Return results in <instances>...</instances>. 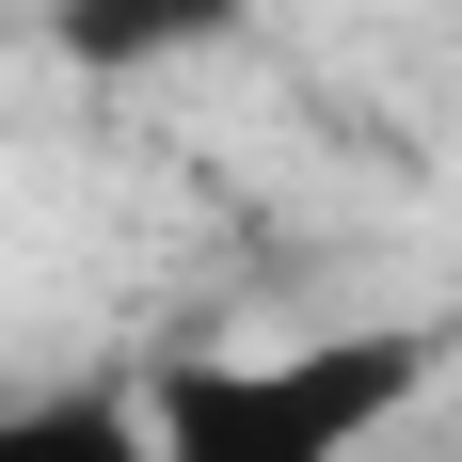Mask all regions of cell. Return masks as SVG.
Here are the masks:
<instances>
[{
	"instance_id": "cell-2",
	"label": "cell",
	"mask_w": 462,
	"mask_h": 462,
	"mask_svg": "<svg viewBox=\"0 0 462 462\" xmlns=\"http://www.w3.org/2000/svg\"><path fill=\"white\" fill-rule=\"evenodd\" d=\"M255 0H48V48L80 64V80H143V64H191V48H224Z\"/></svg>"
},
{
	"instance_id": "cell-3",
	"label": "cell",
	"mask_w": 462,
	"mask_h": 462,
	"mask_svg": "<svg viewBox=\"0 0 462 462\" xmlns=\"http://www.w3.org/2000/svg\"><path fill=\"white\" fill-rule=\"evenodd\" d=\"M0 462H160V430L112 383H48V399H0Z\"/></svg>"
},
{
	"instance_id": "cell-1",
	"label": "cell",
	"mask_w": 462,
	"mask_h": 462,
	"mask_svg": "<svg viewBox=\"0 0 462 462\" xmlns=\"http://www.w3.org/2000/svg\"><path fill=\"white\" fill-rule=\"evenodd\" d=\"M430 383H447L430 319H351V335H287V351H176L143 383V430L160 462H367Z\"/></svg>"
}]
</instances>
